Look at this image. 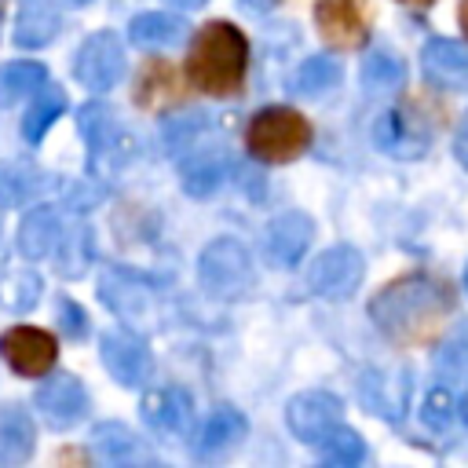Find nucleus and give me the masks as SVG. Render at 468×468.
I'll use <instances>...</instances> for the list:
<instances>
[{
    "label": "nucleus",
    "mask_w": 468,
    "mask_h": 468,
    "mask_svg": "<svg viewBox=\"0 0 468 468\" xmlns=\"http://www.w3.org/2000/svg\"><path fill=\"white\" fill-rule=\"evenodd\" d=\"M453 311V289L431 274H406L388 282L369 300L373 325L395 344H424L431 340Z\"/></svg>",
    "instance_id": "1"
},
{
    "label": "nucleus",
    "mask_w": 468,
    "mask_h": 468,
    "mask_svg": "<svg viewBox=\"0 0 468 468\" xmlns=\"http://www.w3.org/2000/svg\"><path fill=\"white\" fill-rule=\"evenodd\" d=\"M249 66V40L230 22H208L197 29L190 55H186V77L205 95H234L245 80Z\"/></svg>",
    "instance_id": "2"
},
{
    "label": "nucleus",
    "mask_w": 468,
    "mask_h": 468,
    "mask_svg": "<svg viewBox=\"0 0 468 468\" xmlns=\"http://www.w3.org/2000/svg\"><path fill=\"white\" fill-rule=\"evenodd\" d=\"M245 143H249L252 157H260L267 165H285L311 146V124L292 106H267L249 121Z\"/></svg>",
    "instance_id": "3"
},
{
    "label": "nucleus",
    "mask_w": 468,
    "mask_h": 468,
    "mask_svg": "<svg viewBox=\"0 0 468 468\" xmlns=\"http://www.w3.org/2000/svg\"><path fill=\"white\" fill-rule=\"evenodd\" d=\"M197 278H201V285L212 296L234 300V296H245L252 289V260H249V252H245L241 241L216 238V241H208L201 249Z\"/></svg>",
    "instance_id": "4"
},
{
    "label": "nucleus",
    "mask_w": 468,
    "mask_h": 468,
    "mask_svg": "<svg viewBox=\"0 0 468 468\" xmlns=\"http://www.w3.org/2000/svg\"><path fill=\"white\" fill-rule=\"evenodd\" d=\"M373 143L388 154V157H399V161H417L424 157L428 143H431V128L428 121L413 110V106H395V110H384L373 124Z\"/></svg>",
    "instance_id": "5"
},
{
    "label": "nucleus",
    "mask_w": 468,
    "mask_h": 468,
    "mask_svg": "<svg viewBox=\"0 0 468 468\" xmlns=\"http://www.w3.org/2000/svg\"><path fill=\"white\" fill-rule=\"evenodd\" d=\"M99 296H102V303H106L121 322H132V325H150V322H157V314H161L157 292H154L143 278H135V274H128V271H106V274L99 278Z\"/></svg>",
    "instance_id": "6"
},
{
    "label": "nucleus",
    "mask_w": 468,
    "mask_h": 468,
    "mask_svg": "<svg viewBox=\"0 0 468 468\" xmlns=\"http://www.w3.org/2000/svg\"><path fill=\"white\" fill-rule=\"evenodd\" d=\"M362 274H366L362 252H358L355 245H333V249H325V252L311 263L307 285H311L318 296H325V300H344V296H351V292L358 289Z\"/></svg>",
    "instance_id": "7"
},
{
    "label": "nucleus",
    "mask_w": 468,
    "mask_h": 468,
    "mask_svg": "<svg viewBox=\"0 0 468 468\" xmlns=\"http://www.w3.org/2000/svg\"><path fill=\"white\" fill-rule=\"evenodd\" d=\"M73 73L80 84H88L91 91H106L121 80L124 73V48L117 40V33L102 29V33H91L80 48H77V58H73Z\"/></svg>",
    "instance_id": "8"
},
{
    "label": "nucleus",
    "mask_w": 468,
    "mask_h": 468,
    "mask_svg": "<svg viewBox=\"0 0 468 468\" xmlns=\"http://www.w3.org/2000/svg\"><path fill=\"white\" fill-rule=\"evenodd\" d=\"M0 355L4 362L22 373V377H44L51 366H55V355H58V344L51 333L37 329V325H15L0 336Z\"/></svg>",
    "instance_id": "9"
},
{
    "label": "nucleus",
    "mask_w": 468,
    "mask_h": 468,
    "mask_svg": "<svg viewBox=\"0 0 468 468\" xmlns=\"http://www.w3.org/2000/svg\"><path fill=\"white\" fill-rule=\"evenodd\" d=\"M344 417V406L336 395L329 391H300L289 406H285V420H289V431L300 439V442H322Z\"/></svg>",
    "instance_id": "10"
},
{
    "label": "nucleus",
    "mask_w": 468,
    "mask_h": 468,
    "mask_svg": "<svg viewBox=\"0 0 468 468\" xmlns=\"http://www.w3.org/2000/svg\"><path fill=\"white\" fill-rule=\"evenodd\" d=\"M150 435H157L161 442H176L190 431V420H194V402L183 388H157L143 399L139 406Z\"/></svg>",
    "instance_id": "11"
},
{
    "label": "nucleus",
    "mask_w": 468,
    "mask_h": 468,
    "mask_svg": "<svg viewBox=\"0 0 468 468\" xmlns=\"http://www.w3.org/2000/svg\"><path fill=\"white\" fill-rule=\"evenodd\" d=\"M99 351H102V366L110 369V377H113L117 384H124V388H139V384H146L154 362H150V347H146L135 333H128V329H113V333L102 336Z\"/></svg>",
    "instance_id": "12"
},
{
    "label": "nucleus",
    "mask_w": 468,
    "mask_h": 468,
    "mask_svg": "<svg viewBox=\"0 0 468 468\" xmlns=\"http://www.w3.org/2000/svg\"><path fill=\"white\" fill-rule=\"evenodd\" d=\"M314 22H318V33L333 48H362L369 37L366 0H318Z\"/></svg>",
    "instance_id": "13"
},
{
    "label": "nucleus",
    "mask_w": 468,
    "mask_h": 468,
    "mask_svg": "<svg viewBox=\"0 0 468 468\" xmlns=\"http://www.w3.org/2000/svg\"><path fill=\"white\" fill-rule=\"evenodd\" d=\"M37 413H40L51 428H58V431L73 428V424L84 420V413H88V391H84V384H80L77 377H69V373L51 377V380L37 391Z\"/></svg>",
    "instance_id": "14"
},
{
    "label": "nucleus",
    "mask_w": 468,
    "mask_h": 468,
    "mask_svg": "<svg viewBox=\"0 0 468 468\" xmlns=\"http://www.w3.org/2000/svg\"><path fill=\"white\" fill-rule=\"evenodd\" d=\"M311 238H314V223H311L307 212H296V208L274 216V219L267 223V230H263L267 256H271L278 267H292V263H300V256L307 252Z\"/></svg>",
    "instance_id": "15"
},
{
    "label": "nucleus",
    "mask_w": 468,
    "mask_h": 468,
    "mask_svg": "<svg viewBox=\"0 0 468 468\" xmlns=\"http://www.w3.org/2000/svg\"><path fill=\"white\" fill-rule=\"evenodd\" d=\"M358 399L369 413L399 420L406 402H410V380H406L402 369L399 373L395 369H366L358 377Z\"/></svg>",
    "instance_id": "16"
},
{
    "label": "nucleus",
    "mask_w": 468,
    "mask_h": 468,
    "mask_svg": "<svg viewBox=\"0 0 468 468\" xmlns=\"http://www.w3.org/2000/svg\"><path fill=\"white\" fill-rule=\"evenodd\" d=\"M230 172V154L219 146V143H208V146H197L190 150L183 161H179V183L190 197H208L219 190V183L227 179Z\"/></svg>",
    "instance_id": "17"
},
{
    "label": "nucleus",
    "mask_w": 468,
    "mask_h": 468,
    "mask_svg": "<svg viewBox=\"0 0 468 468\" xmlns=\"http://www.w3.org/2000/svg\"><path fill=\"white\" fill-rule=\"evenodd\" d=\"M33 450H37V428L29 410L18 402H4L0 406V464L4 468L26 464Z\"/></svg>",
    "instance_id": "18"
},
{
    "label": "nucleus",
    "mask_w": 468,
    "mask_h": 468,
    "mask_svg": "<svg viewBox=\"0 0 468 468\" xmlns=\"http://www.w3.org/2000/svg\"><path fill=\"white\" fill-rule=\"evenodd\" d=\"M58 241H62V216H58V208L55 205L29 208V216L18 227V249H22V256L26 260H48V256H55Z\"/></svg>",
    "instance_id": "19"
},
{
    "label": "nucleus",
    "mask_w": 468,
    "mask_h": 468,
    "mask_svg": "<svg viewBox=\"0 0 468 468\" xmlns=\"http://www.w3.org/2000/svg\"><path fill=\"white\" fill-rule=\"evenodd\" d=\"M62 15L55 0H22L18 18H15V44L18 48H44L58 37Z\"/></svg>",
    "instance_id": "20"
},
{
    "label": "nucleus",
    "mask_w": 468,
    "mask_h": 468,
    "mask_svg": "<svg viewBox=\"0 0 468 468\" xmlns=\"http://www.w3.org/2000/svg\"><path fill=\"white\" fill-rule=\"evenodd\" d=\"M245 431H249V420L234 406H216L205 417L201 431H197V453L201 457H219V453L234 450L245 439Z\"/></svg>",
    "instance_id": "21"
},
{
    "label": "nucleus",
    "mask_w": 468,
    "mask_h": 468,
    "mask_svg": "<svg viewBox=\"0 0 468 468\" xmlns=\"http://www.w3.org/2000/svg\"><path fill=\"white\" fill-rule=\"evenodd\" d=\"M420 66H424V77L435 80V84H461L468 80V48L457 44V40H446V37H435L424 44L420 51Z\"/></svg>",
    "instance_id": "22"
},
{
    "label": "nucleus",
    "mask_w": 468,
    "mask_h": 468,
    "mask_svg": "<svg viewBox=\"0 0 468 468\" xmlns=\"http://www.w3.org/2000/svg\"><path fill=\"white\" fill-rule=\"evenodd\" d=\"M91 453L102 464H143L150 457L143 450V442L135 439V431L124 428V424H117V420L95 424V431H91Z\"/></svg>",
    "instance_id": "23"
},
{
    "label": "nucleus",
    "mask_w": 468,
    "mask_h": 468,
    "mask_svg": "<svg viewBox=\"0 0 468 468\" xmlns=\"http://www.w3.org/2000/svg\"><path fill=\"white\" fill-rule=\"evenodd\" d=\"M77 128H80V135L88 139L95 161H99L102 154H110V150L117 146V139H121V124H117V117H113V110H110L106 102H88V106H80Z\"/></svg>",
    "instance_id": "24"
},
{
    "label": "nucleus",
    "mask_w": 468,
    "mask_h": 468,
    "mask_svg": "<svg viewBox=\"0 0 468 468\" xmlns=\"http://www.w3.org/2000/svg\"><path fill=\"white\" fill-rule=\"evenodd\" d=\"M186 22L176 18V15H165V11H146V15H135L132 26H128V37L132 44L139 48H168L183 37Z\"/></svg>",
    "instance_id": "25"
},
{
    "label": "nucleus",
    "mask_w": 468,
    "mask_h": 468,
    "mask_svg": "<svg viewBox=\"0 0 468 468\" xmlns=\"http://www.w3.org/2000/svg\"><path fill=\"white\" fill-rule=\"evenodd\" d=\"M62 110H66V91L40 84V88L33 91V106H29V113H26V121H22V135H26L29 143H40L44 132L58 121Z\"/></svg>",
    "instance_id": "26"
},
{
    "label": "nucleus",
    "mask_w": 468,
    "mask_h": 468,
    "mask_svg": "<svg viewBox=\"0 0 468 468\" xmlns=\"http://www.w3.org/2000/svg\"><path fill=\"white\" fill-rule=\"evenodd\" d=\"M44 84V66L40 62H7L0 66V106H15L29 99Z\"/></svg>",
    "instance_id": "27"
},
{
    "label": "nucleus",
    "mask_w": 468,
    "mask_h": 468,
    "mask_svg": "<svg viewBox=\"0 0 468 468\" xmlns=\"http://www.w3.org/2000/svg\"><path fill=\"white\" fill-rule=\"evenodd\" d=\"M40 300V274L29 271V267H18V271H7L0 278V307L22 314L29 307H37Z\"/></svg>",
    "instance_id": "28"
},
{
    "label": "nucleus",
    "mask_w": 468,
    "mask_h": 468,
    "mask_svg": "<svg viewBox=\"0 0 468 468\" xmlns=\"http://www.w3.org/2000/svg\"><path fill=\"white\" fill-rule=\"evenodd\" d=\"M406 80V66L399 55L391 51H373L366 62H362V84L369 91H395L399 84Z\"/></svg>",
    "instance_id": "29"
},
{
    "label": "nucleus",
    "mask_w": 468,
    "mask_h": 468,
    "mask_svg": "<svg viewBox=\"0 0 468 468\" xmlns=\"http://www.w3.org/2000/svg\"><path fill=\"white\" fill-rule=\"evenodd\" d=\"M340 84V62L329 55H314L296 69V91L300 95H325Z\"/></svg>",
    "instance_id": "30"
},
{
    "label": "nucleus",
    "mask_w": 468,
    "mask_h": 468,
    "mask_svg": "<svg viewBox=\"0 0 468 468\" xmlns=\"http://www.w3.org/2000/svg\"><path fill=\"white\" fill-rule=\"evenodd\" d=\"M172 95H176V69L168 62H150L143 69V77H139V95L135 99L143 106H157V102H165Z\"/></svg>",
    "instance_id": "31"
},
{
    "label": "nucleus",
    "mask_w": 468,
    "mask_h": 468,
    "mask_svg": "<svg viewBox=\"0 0 468 468\" xmlns=\"http://www.w3.org/2000/svg\"><path fill=\"white\" fill-rule=\"evenodd\" d=\"M55 256H58V263H62V274L77 278V274L84 271L88 256H91V230H84V227H73L69 234L62 230V241H58Z\"/></svg>",
    "instance_id": "32"
},
{
    "label": "nucleus",
    "mask_w": 468,
    "mask_h": 468,
    "mask_svg": "<svg viewBox=\"0 0 468 468\" xmlns=\"http://www.w3.org/2000/svg\"><path fill=\"white\" fill-rule=\"evenodd\" d=\"M322 453H325V461H333V464H358V461L366 457V442H362L358 431L336 424V428L322 439Z\"/></svg>",
    "instance_id": "33"
},
{
    "label": "nucleus",
    "mask_w": 468,
    "mask_h": 468,
    "mask_svg": "<svg viewBox=\"0 0 468 468\" xmlns=\"http://www.w3.org/2000/svg\"><path fill=\"white\" fill-rule=\"evenodd\" d=\"M420 417H424V424H428V428L442 431V428L450 424V417H453V391H450L446 384H435V388L424 395Z\"/></svg>",
    "instance_id": "34"
},
{
    "label": "nucleus",
    "mask_w": 468,
    "mask_h": 468,
    "mask_svg": "<svg viewBox=\"0 0 468 468\" xmlns=\"http://www.w3.org/2000/svg\"><path fill=\"white\" fill-rule=\"evenodd\" d=\"M439 369L442 373H453V377H468V329H461L446 344V351L439 355Z\"/></svg>",
    "instance_id": "35"
},
{
    "label": "nucleus",
    "mask_w": 468,
    "mask_h": 468,
    "mask_svg": "<svg viewBox=\"0 0 468 468\" xmlns=\"http://www.w3.org/2000/svg\"><path fill=\"white\" fill-rule=\"evenodd\" d=\"M58 325H62V333L69 336V340H80V336H88V314H84V307H77L73 300H58Z\"/></svg>",
    "instance_id": "36"
},
{
    "label": "nucleus",
    "mask_w": 468,
    "mask_h": 468,
    "mask_svg": "<svg viewBox=\"0 0 468 468\" xmlns=\"http://www.w3.org/2000/svg\"><path fill=\"white\" fill-rule=\"evenodd\" d=\"M453 157L468 168V113L461 117V124H457V132H453Z\"/></svg>",
    "instance_id": "37"
},
{
    "label": "nucleus",
    "mask_w": 468,
    "mask_h": 468,
    "mask_svg": "<svg viewBox=\"0 0 468 468\" xmlns=\"http://www.w3.org/2000/svg\"><path fill=\"white\" fill-rule=\"evenodd\" d=\"M241 4H245L249 11H260V15H263V11H274L282 0H241Z\"/></svg>",
    "instance_id": "38"
},
{
    "label": "nucleus",
    "mask_w": 468,
    "mask_h": 468,
    "mask_svg": "<svg viewBox=\"0 0 468 468\" xmlns=\"http://www.w3.org/2000/svg\"><path fill=\"white\" fill-rule=\"evenodd\" d=\"M168 4H176V7H183V11H194V7H201L205 0H168Z\"/></svg>",
    "instance_id": "39"
},
{
    "label": "nucleus",
    "mask_w": 468,
    "mask_h": 468,
    "mask_svg": "<svg viewBox=\"0 0 468 468\" xmlns=\"http://www.w3.org/2000/svg\"><path fill=\"white\" fill-rule=\"evenodd\" d=\"M461 29H464V37H468V0H461Z\"/></svg>",
    "instance_id": "40"
},
{
    "label": "nucleus",
    "mask_w": 468,
    "mask_h": 468,
    "mask_svg": "<svg viewBox=\"0 0 468 468\" xmlns=\"http://www.w3.org/2000/svg\"><path fill=\"white\" fill-rule=\"evenodd\" d=\"M399 4H410V7H428V4H435V0H399Z\"/></svg>",
    "instance_id": "41"
},
{
    "label": "nucleus",
    "mask_w": 468,
    "mask_h": 468,
    "mask_svg": "<svg viewBox=\"0 0 468 468\" xmlns=\"http://www.w3.org/2000/svg\"><path fill=\"white\" fill-rule=\"evenodd\" d=\"M461 420L468 424V395H464V402H461Z\"/></svg>",
    "instance_id": "42"
},
{
    "label": "nucleus",
    "mask_w": 468,
    "mask_h": 468,
    "mask_svg": "<svg viewBox=\"0 0 468 468\" xmlns=\"http://www.w3.org/2000/svg\"><path fill=\"white\" fill-rule=\"evenodd\" d=\"M464 289H468V271H464Z\"/></svg>",
    "instance_id": "43"
}]
</instances>
